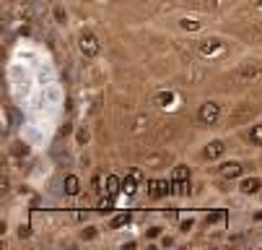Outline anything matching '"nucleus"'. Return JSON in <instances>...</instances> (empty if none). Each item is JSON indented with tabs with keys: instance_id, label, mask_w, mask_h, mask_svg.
<instances>
[{
	"instance_id": "obj_1",
	"label": "nucleus",
	"mask_w": 262,
	"mask_h": 250,
	"mask_svg": "<svg viewBox=\"0 0 262 250\" xmlns=\"http://www.w3.org/2000/svg\"><path fill=\"white\" fill-rule=\"evenodd\" d=\"M187 47H190L192 57L205 60V63H223L236 52L234 42L229 37H223V34H198V37L187 40Z\"/></svg>"
},
{
	"instance_id": "obj_2",
	"label": "nucleus",
	"mask_w": 262,
	"mask_h": 250,
	"mask_svg": "<svg viewBox=\"0 0 262 250\" xmlns=\"http://www.w3.org/2000/svg\"><path fill=\"white\" fill-rule=\"evenodd\" d=\"M229 81L234 86H257L262 84V57H244L229 70Z\"/></svg>"
},
{
	"instance_id": "obj_3",
	"label": "nucleus",
	"mask_w": 262,
	"mask_h": 250,
	"mask_svg": "<svg viewBox=\"0 0 262 250\" xmlns=\"http://www.w3.org/2000/svg\"><path fill=\"white\" fill-rule=\"evenodd\" d=\"M231 34L247 47H262V13H254L252 18H244L239 24H229Z\"/></svg>"
},
{
	"instance_id": "obj_4",
	"label": "nucleus",
	"mask_w": 262,
	"mask_h": 250,
	"mask_svg": "<svg viewBox=\"0 0 262 250\" xmlns=\"http://www.w3.org/2000/svg\"><path fill=\"white\" fill-rule=\"evenodd\" d=\"M174 3L184 11H198L205 16H223V13L234 11L242 0H174Z\"/></svg>"
},
{
	"instance_id": "obj_5",
	"label": "nucleus",
	"mask_w": 262,
	"mask_h": 250,
	"mask_svg": "<svg viewBox=\"0 0 262 250\" xmlns=\"http://www.w3.org/2000/svg\"><path fill=\"white\" fill-rule=\"evenodd\" d=\"M223 120V104L218 99H205L200 102L198 112H195V123L200 128H218Z\"/></svg>"
},
{
	"instance_id": "obj_6",
	"label": "nucleus",
	"mask_w": 262,
	"mask_h": 250,
	"mask_svg": "<svg viewBox=\"0 0 262 250\" xmlns=\"http://www.w3.org/2000/svg\"><path fill=\"white\" fill-rule=\"evenodd\" d=\"M174 164V154L166 151V149H154V151H145L140 157V167L143 169H151V172H161V169H169Z\"/></svg>"
},
{
	"instance_id": "obj_7",
	"label": "nucleus",
	"mask_w": 262,
	"mask_h": 250,
	"mask_svg": "<svg viewBox=\"0 0 262 250\" xmlns=\"http://www.w3.org/2000/svg\"><path fill=\"white\" fill-rule=\"evenodd\" d=\"M76 45H78V52H81L86 60H96V57L101 55V42H99V37H96L91 29H81V31H78Z\"/></svg>"
},
{
	"instance_id": "obj_8",
	"label": "nucleus",
	"mask_w": 262,
	"mask_h": 250,
	"mask_svg": "<svg viewBox=\"0 0 262 250\" xmlns=\"http://www.w3.org/2000/svg\"><path fill=\"white\" fill-rule=\"evenodd\" d=\"M259 110L257 107H252L249 102H239L234 110L229 112L226 118V128H239V125H252V118L257 115Z\"/></svg>"
},
{
	"instance_id": "obj_9",
	"label": "nucleus",
	"mask_w": 262,
	"mask_h": 250,
	"mask_svg": "<svg viewBox=\"0 0 262 250\" xmlns=\"http://www.w3.org/2000/svg\"><path fill=\"white\" fill-rule=\"evenodd\" d=\"M169 180H171V188H174L177 196H187L190 193V167L187 164H174Z\"/></svg>"
},
{
	"instance_id": "obj_10",
	"label": "nucleus",
	"mask_w": 262,
	"mask_h": 250,
	"mask_svg": "<svg viewBox=\"0 0 262 250\" xmlns=\"http://www.w3.org/2000/svg\"><path fill=\"white\" fill-rule=\"evenodd\" d=\"M151 104L156 107V110H177V107L182 104V94L174 91V89H159L154 97H151Z\"/></svg>"
},
{
	"instance_id": "obj_11",
	"label": "nucleus",
	"mask_w": 262,
	"mask_h": 250,
	"mask_svg": "<svg viewBox=\"0 0 262 250\" xmlns=\"http://www.w3.org/2000/svg\"><path fill=\"white\" fill-rule=\"evenodd\" d=\"M213 175L221 177V180H239L244 175V162L239 159H229V162H218L213 167Z\"/></svg>"
},
{
	"instance_id": "obj_12",
	"label": "nucleus",
	"mask_w": 262,
	"mask_h": 250,
	"mask_svg": "<svg viewBox=\"0 0 262 250\" xmlns=\"http://www.w3.org/2000/svg\"><path fill=\"white\" fill-rule=\"evenodd\" d=\"M205 13H198V11H190V13H182L174 18V24L182 29V31H190V34H198L205 29V21H203Z\"/></svg>"
},
{
	"instance_id": "obj_13",
	"label": "nucleus",
	"mask_w": 262,
	"mask_h": 250,
	"mask_svg": "<svg viewBox=\"0 0 262 250\" xmlns=\"http://www.w3.org/2000/svg\"><path fill=\"white\" fill-rule=\"evenodd\" d=\"M223 154H226V144H223L221 138H213V141H208V144L203 146V159L205 162H218Z\"/></svg>"
},
{
	"instance_id": "obj_14",
	"label": "nucleus",
	"mask_w": 262,
	"mask_h": 250,
	"mask_svg": "<svg viewBox=\"0 0 262 250\" xmlns=\"http://www.w3.org/2000/svg\"><path fill=\"white\" fill-rule=\"evenodd\" d=\"M239 190L244 196H257L262 190V177H244V180H239Z\"/></svg>"
},
{
	"instance_id": "obj_15",
	"label": "nucleus",
	"mask_w": 262,
	"mask_h": 250,
	"mask_svg": "<svg viewBox=\"0 0 262 250\" xmlns=\"http://www.w3.org/2000/svg\"><path fill=\"white\" fill-rule=\"evenodd\" d=\"M174 188H171V180H154L151 183V190H148V196L151 198H164V196H171Z\"/></svg>"
},
{
	"instance_id": "obj_16",
	"label": "nucleus",
	"mask_w": 262,
	"mask_h": 250,
	"mask_svg": "<svg viewBox=\"0 0 262 250\" xmlns=\"http://www.w3.org/2000/svg\"><path fill=\"white\" fill-rule=\"evenodd\" d=\"M244 141L252 144L254 149H262V123H252L244 133Z\"/></svg>"
},
{
	"instance_id": "obj_17",
	"label": "nucleus",
	"mask_w": 262,
	"mask_h": 250,
	"mask_svg": "<svg viewBox=\"0 0 262 250\" xmlns=\"http://www.w3.org/2000/svg\"><path fill=\"white\" fill-rule=\"evenodd\" d=\"M62 188H65V196H78L81 193V177L78 175H65Z\"/></svg>"
},
{
	"instance_id": "obj_18",
	"label": "nucleus",
	"mask_w": 262,
	"mask_h": 250,
	"mask_svg": "<svg viewBox=\"0 0 262 250\" xmlns=\"http://www.w3.org/2000/svg\"><path fill=\"white\" fill-rule=\"evenodd\" d=\"M130 219H133V217H130L127 211H120V214H115V217L106 222V229H122V227L130 224Z\"/></svg>"
},
{
	"instance_id": "obj_19",
	"label": "nucleus",
	"mask_w": 262,
	"mask_h": 250,
	"mask_svg": "<svg viewBox=\"0 0 262 250\" xmlns=\"http://www.w3.org/2000/svg\"><path fill=\"white\" fill-rule=\"evenodd\" d=\"M148 128H151V118H148V115H138L135 123H133V128H130V133H133V136H140V133H145Z\"/></svg>"
},
{
	"instance_id": "obj_20",
	"label": "nucleus",
	"mask_w": 262,
	"mask_h": 250,
	"mask_svg": "<svg viewBox=\"0 0 262 250\" xmlns=\"http://www.w3.org/2000/svg\"><path fill=\"white\" fill-rule=\"evenodd\" d=\"M104 190H106V193H109V198H112V196L122 193V183L117 180L115 175H106V180H104Z\"/></svg>"
},
{
	"instance_id": "obj_21",
	"label": "nucleus",
	"mask_w": 262,
	"mask_h": 250,
	"mask_svg": "<svg viewBox=\"0 0 262 250\" xmlns=\"http://www.w3.org/2000/svg\"><path fill=\"white\" fill-rule=\"evenodd\" d=\"M55 18H57V24H65L68 21V13L62 11V6H55Z\"/></svg>"
},
{
	"instance_id": "obj_22",
	"label": "nucleus",
	"mask_w": 262,
	"mask_h": 250,
	"mask_svg": "<svg viewBox=\"0 0 262 250\" xmlns=\"http://www.w3.org/2000/svg\"><path fill=\"white\" fill-rule=\"evenodd\" d=\"M247 6H249V11L262 13V0H247Z\"/></svg>"
},
{
	"instance_id": "obj_23",
	"label": "nucleus",
	"mask_w": 262,
	"mask_h": 250,
	"mask_svg": "<svg viewBox=\"0 0 262 250\" xmlns=\"http://www.w3.org/2000/svg\"><path fill=\"white\" fill-rule=\"evenodd\" d=\"M83 144H89V130L78 128V146H83Z\"/></svg>"
},
{
	"instance_id": "obj_24",
	"label": "nucleus",
	"mask_w": 262,
	"mask_h": 250,
	"mask_svg": "<svg viewBox=\"0 0 262 250\" xmlns=\"http://www.w3.org/2000/svg\"><path fill=\"white\" fill-rule=\"evenodd\" d=\"M6 3H21V0H6Z\"/></svg>"
}]
</instances>
